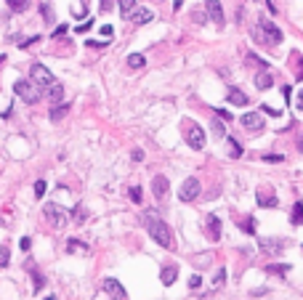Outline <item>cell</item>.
<instances>
[{"label": "cell", "mask_w": 303, "mask_h": 300, "mask_svg": "<svg viewBox=\"0 0 303 300\" xmlns=\"http://www.w3.org/2000/svg\"><path fill=\"white\" fill-rule=\"evenodd\" d=\"M144 226H147L149 236H152V239H154L160 247H165V250H173V247H176V242H173V231H170V226H168L165 220H162L154 210H149L147 215H144Z\"/></svg>", "instance_id": "cell-1"}, {"label": "cell", "mask_w": 303, "mask_h": 300, "mask_svg": "<svg viewBox=\"0 0 303 300\" xmlns=\"http://www.w3.org/2000/svg\"><path fill=\"white\" fill-rule=\"evenodd\" d=\"M258 247H261L269 258H279L282 250L287 247V242H285L282 236H258Z\"/></svg>", "instance_id": "cell-2"}, {"label": "cell", "mask_w": 303, "mask_h": 300, "mask_svg": "<svg viewBox=\"0 0 303 300\" xmlns=\"http://www.w3.org/2000/svg\"><path fill=\"white\" fill-rule=\"evenodd\" d=\"M43 213H46V218L53 223V229H64L67 220H69V213H67L61 205H56V202H48V205L43 207Z\"/></svg>", "instance_id": "cell-3"}, {"label": "cell", "mask_w": 303, "mask_h": 300, "mask_svg": "<svg viewBox=\"0 0 303 300\" xmlns=\"http://www.w3.org/2000/svg\"><path fill=\"white\" fill-rule=\"evenodd\" d=\"M14 93L19 96L24 104H37V101H40V90L32 85L30 80H19V83L14 85Z\"/></svg>", "instance_id": "cell-4"}, {"label": "cell", "mask_w": 303, "mask_h": 300, "mask_svg": "<svg viewBox=\"0 0 303 300\" xmlns=\"http://www.w3.org/2000/svg\"><path fill=\"white\" fill-rule=\"evenodd\" d=\"M30 77H32V85L35 88H50L53 85V75H50L48 67H43V64H32Z\"/></svg>", "instance_id": "cell-5"}, {"label": "cell", "mask_w": 303, "mask_h": 300, "mask_svg": "<svg viewBox=\"0 0 303 300\" xmlns=\"http://www.w3.org/2000/svg\"><path fill=\"white\" fill-rule=\"evenodd\" d=\"M184 125H186V130H184L186 144L192 146V149H202V146H205V133H202V128L197 125V122H192V120H186Z\"/></svg>", "instance_id": "cell-6"}, {"label": "cell", "mask_w": 303, "mask_h": 300, "mask_svg": "<svg viewBox=\"0 0 303 300\" xmlns=\"http://www.w3.org/2000/svg\"><path fill=\"white\" fill-rule=\"evenodd\" d=\"M200 191H202L200 181L192 175V178H186V181L181 183V191H178V200H181V202H194V200L200 197Z\"/></svg>", "instance_id": "cell-7"}, {"label": "cell", "mask_w": 303, "mask_h": 300, "mask_svg": "<svg viewBox=\"0 0 303 300\" xmlns=\"http://www.w3.org/2000/svg\"><path fill=\"white\" fill-rule=\"evenodd\" d=\"M261 32H263V37H266L271 45H279V43H282V37H285L282 30H279L274 21H269L266 16H261Z\"/></svg>", "instance_id": "cell-8"}, {"label": "cell", "mask_w": 303, "mask_h": 300, "mask_svg": "<svg viewBox=\"0 0 303 300\" xmlns=\"http://www.w3.org/2000/svg\"><path fill=\"white\" fill-rule=\"evenodd\" d=\"M104 292H106L112 300H128L125 287H122L117 279H112V276H109V279H104Z\"/></svg>", "instance_id": "cell-9"}, {"label": "cell", "mask_w": 303, "mask_h": 300, "mask_svg": "<svg viewBox=\"0 0 303 300\" xmlns=\"http://www.w3.org/2000/svg\"><path fill=\"white\" fill-rule=\"evenodd\" d=\"M239 125H242L245 130H263V117L258 115V112H248V115H242L239 117Z\"/></svg>", "instance_id": "cell-10"}, {"label": "cell", "mask_w": 303, "mask_h": 300, "mask_svg": "<svg viewBox=\"0 0 303 300\" xmlns=\"http://www.w3.org/2000/svg\"><path fill=\"white\" fill-rule=\"evenodd\" d=\"M168 189H170V183H168L165 175H154V181H152V194L157 197V202H162L168 197Z\"/></svg>", "instance_id": "cell-11"}, {"label": "cell", "mask_w": 303, "mask_h": 300, "mask_svg": "<svg viewBox=\"0 0 303 300\" xmlns=\"http://www.w3.org/2000/svg\"><path fill=\"white\" fill-rule=\"evenodd\" d=\"M205 226H207V239H210V242L221 239V218H218V215H207Z\"/></svg>", "instance_id": "cell-12"}, {"label": "cell", "mask_w": 303, "mask_h": 300, "mask_svg": "<svg viewBox=\"0 0 303 300\" xmlns=\"http://www.w3.org/2000/svg\"><path fill=\"white\" fill-rule=\"evenodd\" d=\"M207 16L213 19V24L223 27V8H221V0H207Z\"/></svg>", "instance_id": "cell-13"}, {"label": "cell", "mask_w": 303, "mask_h": 300, "mask_svg": "<svg viewBox=\"0 0 303 300\" xmlns=\"http://www.w3.org/2000/svg\"><path fill=\"white\" fill-rule=\"evenodd\" d=\"M255 202L261 207H277L279 205V200L271 194V191H266V189H258V194H255Z\"/></svg>", "instance_id": "cell-14"}, {"label": "cell", "mask_w": 303, "mask_h": 300, "mask_svg": "<svg viewBox=\"0 0 303 300\" xmlns=\"http://www.w3.org/2000/svg\"><path fill=\"white\" fill-rule=\"evenodd\" d=\"M248 93H242L239 88H229V104H234V106H248Z\"/></svg>", "instance_id": "cell-15"}, {"label": "cell", "mask_w": 303, "mask_h": 300, "mask_svg": "<svg viewBox=\"0 0 303 300\" xmlns=\"http://www.w3.org/2000/svg\"><path fill=\"white\" fill-rule=\"evenodd\" d=\"M271 85H274V77L269 75L266 69H261V72L255 75V88H258V90H269Z\"/></svg>", "instance_id": "cell-16"}, {"label": "cell", "mask_w": 303, "mask_h": 300, "mask_svg": "<svg viewBox=\"0 0 303 300\" xmlns=\"http://www.w3.org/2000/svg\"><path fill=\"white\" fill-rule=\"evenodd\" d=\"M176 276H178L176 266H165V268L160 271V279H162V284H165V287H170L173 282H176Z\"/></svg>", "instance_id": "cell-17"}, {"label": "cell", "mask_w": 303, "mask_h": 300, "mask_svg": "<svg viewBox=\"0 0 303 300\" xmlns=\"http://www.w3.org/2000/svg\"><path fill=\"white\" fill-rule=\"evenodd\" d=\"M128 19H133L136 24H147V21H152V11L149 8H136Z\"/></svg>", "instance_id": "cell-18"}, {"label": "cell", "mask_w": 303, "mask_h": 300, "mask_svg": "<svg viewBox=\"0 0 303 300\" xmlns=\"http://www.w3.org/2000/svg\"><path fill=\"white\" fill-rule=\"evenodd\" d=\"M48 99L53 101V104H59V101L64 99V85H61V83H53V85L48 88Z\"/></svg>", "instance_id": "cell-19"}, {"label": "cell", "mask_w": 303, "mask_h": 300, "mask_svg": "<svg viewBox=\"0 0 303 300\" xmlns=\"http://www.w3.org/2000/svg\"><path fill=\"white\" fill-rule=\"evenodd\" d=\"M117 3H120V16L122 19H128V16L136 11V0H117Z\"/></svg>", "instance_id": "cell-20"}, {"label": "cell", "mask_w": 303, "mask_h": 300, "mask_svg": "<svg viewBox=\"0 0 303 300\" xmlns=\"http://www.w3.org/2000/svg\"><path fill=\"white\" fill-rule=\"evenodd\" d=\"M67 112H69V104H53V109H50V120L59 122L61 117L67 115Z\"/></svg>", "instance_id": "cell-21"}, {"label": "cell", "mask_w": 303, "mask_h": 300, "mask_svg": "<svg viewBox=\"0 0 303 300\" xmlns=\"http://www.w3.org/2000/svg\"><path fill=\"white\" fill-rule=\"evenodd\" d=\"M290 271V266H285V263H269L266 266V274H274V276H285Z\"/></svg>", "instance_id": "cell-22"}, {"label": "cell", "mask_w": 303, "mask_h": 300, "mask_svg": "<svg viewBox=\"0 0 303 300\" xmlns=\"http://www.w3.org/2000/svg\"><path fill=\"white\" fill-rule=\"evenodd\" d=\"M128 67H131V69H141V67H147V59H144L141 53H131L128 56Z\"/></svg>", "instance_id": "cell-23"}, {"label": "cell", "mask_w": 303, "mask_h": 300, "mask_svg": "<svg viewBox=\"0 0 303 300\" xmlns=\"http://www.w3.org/2000/svg\"><path fill=\"white\" fill-rule=\"evenodd\" d=\"M8 8L14 11V14H24V11L30 8V0H8Z\"/></svg>", "instance_id": "cell-24"}, {"label": "cell", "mask_w": 303, "mask_h": 300, "mask_svg": "<svg viewBox=\"0 0 303 300\" xmlns=\"http://www.w3.org/2000/svg\"><path fill=\"white\" fill-rule=\"evenodd\" d=\"M293 223L295 226H303V202H295V207H293Z\"/></svg>", "instance_id": "cell-25"}, {"label": "cell", "mask_w": 303, "mask_h": 300, "mask_svg": "<svg viewBox=\"0 0 303 300\" xmlns=\"http://www.w3.org/2000/svg\"><path fill=\"white\" fill-rule=\"evenodd\" d=\"M67 250L69 252H88V247L83 245V242H77V239H69L67 242Z\"/></svg>", "instance_id": "cell-26"}, {"label": "cell", "mask_w": 303, "mask_h": 300, "mask_svg": "<svg viewBox=\"0 0 303 300\" xmlns=\"http://www.w3.org/2000/svg\"><path fill=\"white\" fill-rule=\"evenodd\" d=\"M245 61H250V64H255V67H261V69H266V61H263V59H258V56L255 53H245Z\"/></svg>", "instance_id": "cell-27"}, {"label": "cell", "mask_w": 303, "mask_h": 300, "mask_svg": "<svg viewBox=\"0 0 303 300\" xmlns=\"http://www.w3.org/2000/svg\"><path fill=\"white\" fill-rule=\"evenodd\" d=\"M128 194H131V200H133V202H138V205H141V200H144V191H141V186H133V189L128 191Z\"/></svg>", "instance_id": "cell-28"}, {"label": "cell", "mask_w": 303, "mask_h": 300, "mask_svg": "<svg viewBox=\"0 0 303 300\" xmlns=\"http://www.w3.org/2000/svg\"><path fill=\"white\" fill-rule=\"evenodd\" d=\"M229 146H232V157H234V160H237V157H242V146H239L234 138H229Z\"/></svg>", "instance_id": "cell-29"}, {"label": "cell", "mask_w": 303, "mask_h": 300, "mask_svg": "<svg viewBox=\"0 0 303 300\" xmlns=\"http://www.w3.org/2000/svg\"><path fill=\"white\" fill-rule=\"evenodd\" d=\"M11 255V252H8V247H0V268H5V266H8V258Z\"/></svg>", "instance_id": "cell-30"}, {"label": "cell", "mask_w": 303, "mask_h": 300, "mask_svg": "<svg viewBox=\"0 0 303 300\" xmlns=\"http://www.w3.org/2000/svg\"><path fill=\"white\" fill-rule=\"evenodd\" d=\"M80 3H83V5H77V8L72 5V14H75L77 19H83V16H85V11H88V8H85V0H80Z\"/></svg>", "instance_id": "cell-31"}, {"label": "cell", "mask_w": 303, "mask_h": 300, "mask_svg": "<svg viewBox=\"0 0 303 300\" xmlns=\"http://www.w3.org/2000/svg\"><path fill=\"white\" fill-rule=\"evenodd\" d=\"M200 284H202V276H200V274H192V276H189V287H192V290H197Z\"/></svg>", "instance_id": "cell-32"}, {"label": "cell", "mask_w": 303, "mask_h": 300, "mask_svg": "<svg viewBox=\"0 0 303 300\" xmlns=\"http://www.w3.org/2000/svg\"><path fill=\"white\" fill-rule=\"evenodd\" d=\"M40 40V35H32V37H27V40H19V48H30L32 43H37Z\"/></svg>", "instance_id": "cell-33"}, {"label": "cell", "mask_w": 303, "mask_h": 300, "mask_svg": "<svg viewBox=\"0 0 303 300\" xmlns=\"http://www.w3.org/2000/svg\"><path fill=\"white\" fill-rule=\"evenodd\" d=\"M46 189H48L46 181H37V183H35V197H43V194H46Z\"/></svg>", "instance_id": "cell-34"}, {"label": "cell", "mask_w": 303, "mask_h": 300, "mask_svg": "<svg viewBox=\"0 0 303 300\" xmlns=\"http://www.w3.org/2000/svg\"><path fill=\"white\" fill-rule=\"evenodd\" d=\"M213 130H216V135H218V138H223V135H226V130H223V125H221V122H213Z\"/></svg>", "instance_id": "cell-35"}, {"label": "cell", "mask_w": 303, "mask_h": 300, "mask_svg": "<svg viewBox=\"0 0 303 300\" xmlns=\"http://www.w3.org/2000/svg\"><path fill=\"white\" fill-rule=\"evenodd\" d=\"M242 229L248 231V234H252V231H255V220H252V218H248V220L242 223Z\"/></svg>", "instance_id": "cell-36"}, {"label": "cell", "mask_w": 303, "mask_h": 300, "mask_svg": "<svg viewBox=\"0 0 303 300\" xmlns=\"http://www.w3.org/2000/svg\"><path fill=\"white\" fill-rule=\"evenodd\" d=\"M263 162H282V154H263Z\"/></svg>", "instance_id": "cell-37"}, {"label": "cell", "mask_w": 303, "mask_h": 300, "mask_svg": "<svg viewBox=\"0 0 303 300\" xmlns=\"http://www.w3.org/2000/svg\"><path fill=\"white\" fill-rule=\"evenodd\" d=\"M221 282H226V268H218L216 274V284H221Z\"/></svg>", "instance_id": "cell-38"}, {"label": "cell", "mask_w": 303, "mask_h": 300, "mask_svg": "<svg viewBox=\"0 0 303 300\" xmlns=\"http://www.w3.org/2000/svg\"><path fill=\"white\" fill-rule=\"evenodd\" d=\"M261 109H263V112H266V115H269V117H279V109H271V106H266V104H263V106H261Z\"/></svg>", "instance_id": "cell-39"}, {"label": "cell", "mask_w": 303, "mask_h": 300, "mask_svg": "<svg viewBox=\"0 0 303 300\" xmlns=\"http://www.w3.org/2000/svg\"><path fill=\"white\" fill-rule=\"evenodd\" d=\"M40 14L46 16L48 21H53V14H50V8H48V5H40Z\"/></svg>", "instance_id": "cell-40"}, {"label": "cell", "mask_w": 303, "mask_h": 300, "mask_svg": "<svg viewBox=\"0 0 303 300\" xmlns=\"http://www.w3.org/2000/svg\"><path fill=\"white\" fill-rule=\"evenodd\" d=\"M88 30H91V21H85V24H77V27H75V32H88Z\"/></svg>", "instance_id": "cell-41"}, {"label": "cell", "mask_w": 303, "mask_h": 300, "mask_svg": "<svg viewBox=\"0 0 303 300\" xmlns=\"http://www.w3.org/2000/svg\"><path fill=\"white\" fill-rule=\"evenodd\" d=\"M43 284H46V279H43V276L40 274H35V290H40V287Z\"/></svg>", "instance_id": "cell-42"}, {"label": "cell", "mask_w": 303, "mask_h": 300, "mask_svg": "<svg viewBox=\"0 0 303 300\" xmlns=\"http://www.w3.org/2000/svg\"><path fill=\"white\" fill-rule=\"evenodd\" d=\"M64 32H67V24H59V27H56V30H53V35H56V37H61V35H64Z\"/></svg>", "instance_id": "cell-43"}, {"label": "cell", "mask_w": 303, "mask_h": 300, "mask_svg": "<svg viewBox=\"0 0 303 300\" xmlns=\"http://www.w3.org/2000/svg\"><path fill=\"white\" fill-rule=\"evenodd\" d=\"M282 96H285V101L290 104V96H293V90H290V85H285V88H282Z\"/></svg>", "instance_id": "cell-44"}, {"label": "cell", "mask_w": 303, "mask_h": 300, "mask_svg": "<svg viewBox=\"0 0 303 300\" xmlns=\"http://www.w3.org/2000/svg\"><path fill=\"white\" fill-rule=\"evenodd\" d=\"M30 245H32V242H30V236H24V239L19 242V247H21V250H30Z\"/></svg>", "instance_id": "cell-45"}, {"label": "cell", "mask_w": 303, "mask_h": 300, "mask_svg": "<svg viewBox=\"0 0 303 300\" xmlns=\"http://www.w3.org/2000/svg\"><path fill=\"white\" fill-rule=\"evenodd\" d=\"M101 35L109 37V35H112V27H109V24H104V27H101Z\"/></svg>", "instance_id": "cell-46"}, {"label": "cell", "mask_w": 303, "mask_h": 300, "mask_svg": "<svg viewBox=\"0 0 303 300\" xmlns=\"http://www.w3.org/2000/svg\"><path fill=\"white\" fill-rule=\"evenodd\" d=\"M133 160L141 162V160H144V151H141V149H136V151H133Z\"/></svg>", "instance_id": "cell-47"}, {"label": "cell", "mask_w": 303, "mask_h": 300, "mask_svg": "<svg viewBox=\"0 0 303 300\" xmlns=\"http://www.w3.org/2000/svg\"><path fill=\"white\" fill-rule=\"evenodd\" d=\"M112 8V3H109V0H104V3H101V11H109Z\"/></svg>", "instance_id": "cell-48"}, {"label": "cell", "mask_w": 303, "mask_h": 300, "mask_svg": "<svg viewBox=\"0 0 303 300\" xmlns=\"http://www.w3.org/2000/svg\"><path fill=\"white\" fill-rule=\"evenodd\" d=\"M298 59H301V56H298ZM295 77H298V80H303V59H301V69H298V75H295Z\"/></svg>", "instance_id": "cell-49"}, {"label": "cell", "mask_w": 303, "mask_h": 300, "mask_svg": "<svg viewBox=\"0 0 303 300\" xmlns=\"http://www.w3.org/2000/svg\"><path fill=\"white\" fill-rule=\"evenodd\" d=\"M298 109H303V90H301V96H298Z\"/></svg>", "instance_id": "cell-50"}, {"label": "cell", "mask_w": 303, "mask_h": 300, "mask_svg": "<svg viewBox=\"0 0 303 300\" xmlns=\"http://www.w3.org/2000/svg\"><path fill=\"white\" fill-rule=\"evenodd\" d=\"M46 300H56V298H46Z\"/></svg>", "instance_id": "cell-51"}]
</instances>
